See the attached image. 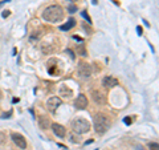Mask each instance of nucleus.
<instances>
[{
  "mask_svg": "<svg viewBox=\"0 0 159 150\" xmlns=\"http://www.w3.org/2000/svg\"><path fill=\"white\" fill-rule=\"evenodd\" d=\"M74 26H76V20H74V19H69L65 24L60 26V29H61V31H69V29H72Z\"/></svg>",
  "mask_w": 159,
  "mask_h": 150,
  "instance_id": "12",
  "label": "nucleus"
},
{
  "mask_svg": "<svg viewBox=\"0 0 159 150\" xmlns=\"http://www.w3.org/2000/svg\"><path fill=\"white\" fill-rule=\"evenodd\" d=\"M2 97H3V93H2V91H0V100H2Z\"/></svg>",
  "mask_w": 159,
  "mask_h": 150,
  "instance_id": "24",
  "label": "nucleus"
},
{
  "mask_svg": "<svg viewBox=\"0 0 159 150\" xmlns=\"http://www.w3.org/2000/svg\"><path fill=\"white\" fill-rule=\"evenodd\" d=\"M70 2H77V0H70Z\"/></svg>",
  "mask_w": 159,
  "mask_h": 150,
  "instance_id": "25",
  "label": "nucleus"
},
{
  "mask_svg": "<svg viewBox=\"0 0 159 150\" xmlns=\"http://www.w3.org/2000/svg\"><path fill=\"white\" fill-rule=\"evenodd\" d=\"M137 150H145V149H143L142 146H137Z\"/></svg>",
  "mask_w": 159,
  "mask_h": 150,
  "instance_id": "23",
  "label": "nucleus"
},
{
  "mask_svg": "<svg viewBox=\"0 0 159 150\" xmlns=\"http://www.w3.org/2000/svg\"><path fill=\"white\" fill-rule=\"evenodd\" d=\"M70 138H72V141H73V142H78V139H76V136H73V134L70 136Z\"/></svg>",
  "mask_w": 159,
  "mask_h": 150,
  "instance_id": "21",
  "label": "nucleus"
},
{
  "mask_svg": "<svg viewBox=\"0 0 159 150\" xmlns=\"http://www.w3.org/2000/svg\"><path fill=\"white\" fill-rule=\"evenodd\" d=\"M72 128L77 134H84L90 130V124L85 118H76L72 124Z\"/></svg>",
  "mask_w": 159,
  "mask_h": 150,
  "instance_id": "3",
  "label": "nucleus"
},
{
  "mask_svg": "<svg viewBox=\"0 0 159 150\" xmlns=\"http://www.w3.org/2000/svg\"><path fill=\"white\" fill-rule=\"evenodd\" d=\"M43 19L48 23H58L64 19V11L60 6H49L43 12Z\"/></svg>",
  "mask_w": 159,
  "mask_h": 150,
  "instance_id": "1",
  "label": "nucleus"
},
{
  "mask_svg": "<svg viewBox=\"0 0 159 150\" xmlns=\"http://www.w3.org/2000/svg\"><path fill=\"white\" fill-rule=\"evenodd\" d=\"M12 141L16 143V146H19L20 149H27V141H25V138H24L21 134H19V133H12Z\"/></svg>",
  "mask_w": 159,
  "mask_h": 150,
  "instance_id": "6",
  "label": "nucleus"
},
{
  "mask_svg": "<svg viewBox=\"0 0 159 150\" xmlns=\"http://www.w3.org/2000/svg\"><path fill=\"white\" fill-rule=\"evenodd\" d=\"M62 104V101H61V98L60 97H56V96H53V97H51L47 101V108H48V110L49 112H56V109L60 106V105Z\"/></svg>",
  "mask_w": 159,
  "mask_h": 150,
  "instance_id": "5",
  "label": "nucleus"
},
{
  "mask_svg": "<svg viewBox=\"0 0 159 150\" xmlns=\"http://www.w3.org/2000/svg\"><path fill=\"white\" fill-rule=\"evenodd\" d=\"M148 148H150V150H159V146H158L157 142H151L148 145Z\"/></svg>",
  "mask_w": 159,
  "mask_h": 150,
  "instance_id": "16",
  "label": "nucleus"
},
{
  "mask_svg": "<svg viewBox=\"0 0 159 150\" xmlns=\"http://www.w3.org/2000/svg\"><path fill=\"white\" fill-rule=\"evenodd\" d=\"M137 31H138V35H142V28L141 27H137Z\"/></svg>",
  "mask_w": 159,
  "mask_h": 150,
  "instance_id": "22",
  "label": "nucleus"
},
{
  "mask_svg": "<svg viewBox=\"0 0 159 150\" xmlns=\"http://www.w3.org/2000/svg\"><path fill=\"white\" fill-rule=\"evenodd\" d=\"M133 121H134L133 116H127V117L123 118V122H125L126 125H131V124H133Z\"/></svg>",
  "mask_w": 159,
  "mask_h": 150,
  "instance_id": "15",
  "label": "nucleus"
},
{
  "mask_svg": "<svg viewBox=\"0 0 159 150\" xmlns=\"http://www.w3.org/2000/svg\"><path fill=\"white\" fill-rule=\"evenodd\" d=\"M68 11L70 12V13H74V12L77 11V7L73 6V4H70V6H68Z\"/></svg>",
  "mask_w": 159,
  "mask_h": 150,
  "instance_id": "17",
  "label": "nucleus"
},
{
  "mask_svg": "<svg viewBox=\"0 0 159 150\" xmlns=\"http://www.w3.org/2000/svg\"><path fill=\"white\" fill-rule=\"evenodd\" d=\"M39 125H40V128H41L43 130H45V129H48L49 126H51V120H49L47 116H40Z\"/></svg>",
  "mask_w": 159,
  "mask_h": 150,
  "instance_id": "11",
  "label": "nucleus"
},
{
  "mask_svg": "<svg viewBox=\"0 0 159 150\" xmlns=\"http://www.w3.org/2000/svg\"><path fill=\"white\" fill-rule=\"evenodd\" d=\"M11 114H12V110H9L8 113H4V114H3V118H9V116H11Z\"/></svg>",
  "mask_w": 159,
  "mask_h": 150,
  "instance_id": "18",
  "label": "nucleus"
},
{
  "mask_svg": "<svg viewBox=\"0 0 159 150\" xmlns=\"http://www.w3.org/2000/svg\"><path fill=\"white\" fill-rule=\"evenodd\" d=\"M92 98L94 100V102L98 105H103L106 102V97L103 96V93H101L99 91H93L92 92Z\"/></svg>",
  "mask_w": 159,
  "mask_h": 150,
  "instance_id": "9",
  "label": "nucleus"
},
{
  "mask_svg": "<svg viewBox=\"0 0 159 150\" xmlns=\"http://www.w3.org/2000/svg\"><path fill=\"white\" fill-rule=\"evenodd\" d=\"M74 106H76L77 109H85L88 106V98L85 94H80V96L74 100Z\"/></svg>",
  "mask_w": 159,
  "mask_h": 150,
  "instance_id": "7",
  "label": "nucleus"
},
{
  "mask_svg": "<svg viewBox=\"0 0 159 150\" xmlns=\"http://www.w3.org/2000/svg\"><path fill=\"white\" fill-rule=\"evenodd\" d=\"M2 16H3V17H7V16H9V11H4V12L2 13Z\"/></svg>",
  "mask_w": 159,
  "mask_h": 150,
  "instance_id": "19",
  "label": "nucleus"
},
{
  "mask_svg": "<svg viewBox=\"0 0 159 150\" xmlns=\"http://www.w3.org/2000/svg\"><path fill=\"white\" fill-rule=\"evenodd\" d=\"M81 16H82L84 19H85V20H86V21H88L89 24L92 23V20H90V16H89V15H88V12H86V11H82V12H81Z\"/></svg>",
  "mask_w": 159,
  "mask_h": 150,
  "instance_id": "14",
  "label": "nucleus"
},
{
  "mask_svg": "<svg viewBox=\"0 0 159 150\" xmlns=\"http://www.w3.org/2000/svg\"><path fill=\"white\" fill-rule=\"evenodd\" d=\"M73 39H74V40H77V41H84L82 37H80V36H73Z\"/></svg>",
  "mask_w": 159,
  "mask_h": 150,
  "instance_id": "20",
  "label": "nucleus"
},
{
  "mask_svg": "<svg viewBox=\"0 0 159 150\" xmlns=\"http://www.w3.org/2000/svg\"><path fill=\"white\" fill-rule=\"evenodd\" d=\"M52 130H53V133L56 134L57 137H60V138L65 137V134H66L65 128H64L62 125H60V124H52Z\"/></svg>",
  "mask_w": 159,
  "mask_h": 150,
  "instance_id": "10",
  "label": "nucleus"
},
{
  "mask_svg": "<svg viewBox=\"0 0 159 150\" xmlns=\"http://www.w3.org/2000/svg\"><path fill=\"white\" fill-rule=\"evenodd\" d=\"M102 85H103L105 88H107V89L116 88L117 85H118V80L114 78V77H111V76H106L105 78L102 80Z\"/></svg>",
  "mask_w": 159,
  "mask_h": 150,
  "instance_id": "8",
  "label": "nucleus"
},
{
  "mask_svg": "<svg viewBox=\"0 0 159 150\" xmlns=\"http://www.w3.org/2000/svg\"><path fill=\"white\" fill-rule=\"evenodd\" d=\"M93 125H94V129L96 132L102 134L109 130L110 128V120H109L105 114H96L93 118Z\"/></svg>",
  "mask_w": 159,
  "mask_h": 150,
  "instance_id": "2",
  "label": "nucleus"
},
{
  "mask_svg": "<svg viewBox=\"0 0 159 150\" xmlns=\"http://www.w3.org/2000/svg\"><path fill=\"white\" fill-rule=\"evenodd\" d=\"M72 93L73 92L66 87V85H61V88H60V94H61V96H64V97H70Z\"/></svg>",
  "mask_w": 159,
  "mask_h": 150,
  "instance_id": "13",
  "label": "nucleus"
},
{
  "mask_svg": "<svg viewBox=\"0 0 159 150\" xmlns=\"http://www.w3.org/2000/svg\"><path fill=\"white\" fill-rule=\"evenodd\" d=\"M78 74L84 78H88L92 76V67L88 63H80L78 64Z\"/></svg>",
  "mask_w": 159,
  "mask_h": 150,
  "instance_id": "4",
  "label": "nucleus"
}]
</instances>
